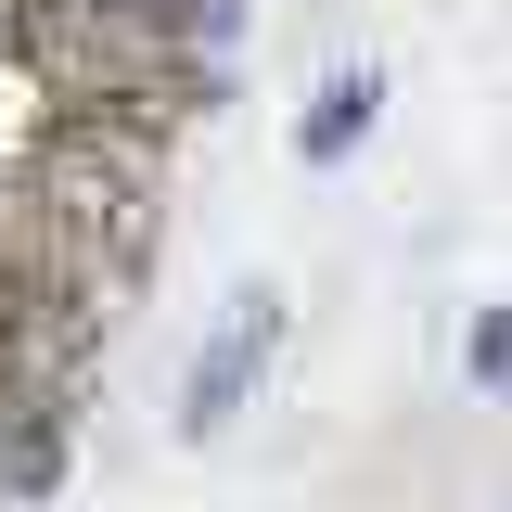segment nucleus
<instances>
[{
    "label": "nucleus",
    "instance_id": "1",
    "mask_svg": "<svg viewBox=\"0 0 512 512\" xmlns=\"http://www.w3.org/2000/svg\"><path fill=\"white\" fill-rule=\"evenodd\" d=\"M167 167H180L167 116H141V103H52L39 141L13 154V180H0V256L39 269L52 295H77L90 320H128L154 218H167Z\"/></svg>",
    "mask_w": 512,
    "mask_h": 512
},
{
    "label": "nucleus",
    "instance_id": "2",
    "mask_svg": "<svg viewBox=\"0 0 512 512\" xmlns=\"http://www.w3.org/2000/svg\"><path fill=\"white\" fill-rule=\"evenodd\" d=\"M13 52L52 103H141V116H192V39L180 13H128V0H13Z\"/></svg>",
    "mask_w": 512,
    "mask_h": 512
},
{
    "label": "nucleus",
    "instance_id": "3",
    "mask_svg": "<svg viewBox=\"0 0 512 512\" xmlns=\"http://www.w3.org/2000/svg\"><path fill=\"white\" fill-rule=\"evenodd\" d=\"M269 346H282V295H269V282H244V308H231V333H218V346L192 359V384H180V423H192V436H218V423H231V410L256 397V372H269Z\"/></svg>",
    "mask_w": 512,
    "mask_h": 512
},
{
    "label": "nucleus",
    "instance_id": "4",
    "mask_svg": "<svg viewBox=\"0 0 512 512\" xmlns=\"http://www.w3.org/2000/svg\"><path fill=\"white\" fill-rule=\"evenodd\" d=\"M372 116H384V77H372V64H346L308 116H295V154H308V167H333V154H359V128H372Z\"/></svg>",
    "mask_w": 512,
    "mask_h": 512
},
{
    "label": "nucleus",
    "instance_id": "5",
    "mask_svg": "<svg viewBox=\"0 0 512 512\" xmlns=\"http://www.w3.org/2000/svg\"><path fill=\"white\" fill-rule=\"evenodd\" d=\"M461 372L487 384V397H512V308H487V320H474V346H461Z\"/></svg>",
    "mask_w": 512,
    "mask_h": 512
},
{
    "label": "nucleus",
    "instance_id": "6",
    "mask_svg": "<svg viewBox=\"0 0 512 512\" xmlns=\"http://www.w3.org/2000/svg\"><path fill=\"white\" fill-rule=\"evenodd\" d=\"M128 13H180L192 39H205V26H231V0H128Z\"/></svg>",
    "mask_w": 512,
    "mask_h": 512
}]
</instances>
